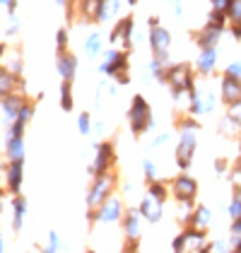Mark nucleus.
Masks as SVG:
<instances>
[{
	"label": "nucleus",
	"mask_w": 241,
	"mask_h": 253,
	"mask_svg": "<svg viewBox=\"0 0 241 253\" xmlns=\"http://www.w3.org/2000/svg\"><path fill=\"white\" fill-rule=\"evenodd\" d=\"M198 121L196 116L179 118V145H176V167L186 171L193 164V155L198 150Z\"/></svg>",
	"instance_id": "obj_1"
},
{
	"label": "nucleus",
	"mask_w": 241,
	"mask_h": 253,
	"mask_svg": "<svg viewBox=\"0 0 241 253\" xmlns=\"http://www.w3.org/2000/svg\"><path fill=\"white\" fill-rule=\"evenodd\" d=\"M166 84L171 89L174 101H181L196 89V65L188 63H176L166 68Z\"/></svg>",
	"instance_id": "obj_2"
},
{
	"label": "nucleus",
	"mask_w": 241,
	"mask_h": 253,
	"mask_svg": "<svg viewBox=\"0 0 241 253\" xmlns=\"http://www.w3.org/2000/svg\"><path fill=\"white\" fill-rule=\"evenodd\" d=\"M99 73L101 75H109L120 84H128L130 75H128V51L123 48H104L101 53V63H99Z\"/></svg>",
	"instance_id": "obj_3"
},
{
	"label": "nucleus",
	"mask_w": 241,
	"mask_h": 253,
	"mask_svg": "<svg viewBox=\"0 0 241 253\" xmlns=\"http://www.w3.org/2000/svg\"><path fill=\"white\" fill-rule=\"evenodd\" d=\"M128 123H130V130L133 135L140 137L145 133H150L155 128V116H152V109L147 104V99L142 94H135L130 101V109H128Z\"/></svg>",
	"instance_id": "obj_4"
},
{
	"label": "nucleus",
	"mask_w": 241,
	"mask_h": 253,
	"mask_svg": "<svg viewBox=\"0 0 241 253\" xmlns=\"http://www.w3.org/2000/svg\"><path fill=\"white\" fill-rule=\"evenodd\" d=\"M114 186H116V174H114V171H106V174L94 176L92 188H89V193H87V208H89V212H94L104 200L111 198Z\"/></svg>",
	"instance_id": "obj_5"
},
{
	"label": "nucleus",
	"mask_w": 241,
	"mask_h": 253,
	"mask_svg": "<svg viewBox=\"0 0 241 253\" xmlns=\"http://www.w3.org/2000/svg\"><path fill=\"white\" fill-rule=\"evenodd\" d=\"M215 104H217L215 92L196 84V89L188 94V114H191V116H196V118H198V116H205V114H212Z\"/></svg>",
	"instance_id": "obj_6"
},
{
	"label": "nucleus",
	"mask_w": 241,
	"mask_h": 253,
	"mask_svg": "<svg viewBox=\"0 0 241 253\" xmlns=\"http://www.w3.org/2000/svg\"><path fill=\"white\" fill-rule=\"evenodd\" d=\"M123 214H125V208H123V203H120V198H109V200H104L99 208L94 210V212H89L92 217V222H101V224H116L123 219Z\"/></svg>",
	"instance_id": "obj_7"
},
{
	"label": "nucleus",
	"mask_w": 241,
	"mask_h": 253,
	"mask_svg": "<svg viewBox=\"0 0 241 253\" xmlns=\"http://www.w3.org/2000/svg\"><path fill=\"white\" fill-rule=\"evenodd\" d=\"M133 32H135V20H133V15H125V17H120L116 24H114V29H111V34H109V41L116 46L120 41V48L123 51H130L133 48Z\"/></svg>",
	"instance_id": "obj_8"
},
{
	"label": "nucleus",
	"mask_w": 241,
	"mask_h": 253,
	"mask_svg": "<svg viewBox=\"0 0 241 253\" xmlns=\"http://www.w3.org/2000/svg\"><path fill=\"white\" fill-rule=\"evenodd\" d=\"M150 48H152L155 58H160L161 63L169 65V48H171V34H169V29H164L161 24L150 27Z\"/></svg>",
	"instance_id": "obj_9"
},
{
	"label": "nucleus",
	"mask_w": 241,
	"mask_h": 253,
	"mask_svg": "<svg viewBox=\"0 0 241 253\" xmlns=\"http://www.w3.org/2000/svg\"><path fill=\"white\" fill-rule=\"evenodd\" d=\"M171 193H174V198H176L179 203H191V205H193V200H196V195H198V181L191 178L188 174L176 176V178L171 181Z\"/></svg>",
	"instance_id": "obj_10"
},
{
	"label": "nucleus",
	"mask_w": 241,
	"mask_h": 253,
	"mask_svg": "<svg viewBox=\"0 0 241 253\" xmlns=\"http://www.w3.org/2000/svg\"><path fill=\"white\" fill-rule=\"evenodd\" d=\"M220 99L227 109L241 104V78H232L227 73H222L220 80Z\"/></svg>",
	"instance_id": "obj_11"
},
{
	"label": "nucleus",
	"mask_w": 241,
	"mask_h": 253,
	"mask_svg": "<svg viewBox=\"0 0 241 253\" xmlns=\"http://www.w3.org/2000/svg\"><path fill=\"white\" fill-rule=\"evenodd\" d=\"M114 164V145L111 142H97L94 145V162H92V174L99 176L111 171Z\"/></svg>",
	"instance_id": "obj_12"
},
{
	"label": "nucleus",
	"mask_w": 241,
	"mask_h": 253,
	"mask_svg": "<svg viewBox=\"0 0 241 253\" xmlns=\"http://www.w3.org/2000/svg\"><path fill=\"white\" fill-rule=\"evenodd\" d=\"M0 65H2L5 70H10L12 75H20L22 78V68H24V63H22V51L15 48V46L0 43Z\"/></svg>",
	"instance_id": "obj_13"
},
{
	"label": "nucleus",
	"mask_w": 241,
	"mask_h": 253,
	"mask_svg": "<svg viewBox=\"0 0 241 253\" xmlns=\"http://www.w3.org/2000/svg\"><path fill=\"white\" fill-rule=\"evenodd\" d=\"M22 181H24V159L7 162V164H5V183H7V191L20 195Z\"/></svg>",
	"instance_id": "obj_14"
},
{
	"label": "nucleus",
	"mask_w": 241,
	"mask_h": 253,
	"mask_svg": "<svg viewBox=\"0 0 241 253\" xmlns=\"http://www.w3.org/2000/svg\"><path fill=\"white\" fill-rule=\"evenodd\" d=\"M217 58H220V51L217 46H210V48H201L198 51V58H196V73L198 75H212L215 68H217Z\"/></svg>",
	"instance_id": "obj_15"
},
{
	"label": "nucleus",
	"mask_w": 241,
	"mask_h": 253,
	"mask_svg": "<svg viewBox=\"0 0 241 253\" xmlns=\"http://www.w3.org/2000/svg\"><path fill=\"white\" fill-rule=\"evenodd\" d=\"M27 101H29V99L24 97L22 92H12V94H7V97L0 99V111H2L5 121H7V123H12V121L17 118V114L22 111V106H24Z\"/></svg>",
	"instance_id": "obj_16"
},
{
	"label": "nucleus",
	"mask_w": 241,
	"mask_h": 253,
	"mask_svg": "<svg viewBox=\"0 0 241 253\" xmlns=\"http://www.w3.org/2000/svg\"><path fill=\"white\" fill-rule=\"evenodd\" d=\"M140 208H128L123 219H120V227L128 241H140Z\"/></svg>",
	"instance_id": "obj_17"
},
{
	"label": "nucleus",
	"mask_w": 241,
	"mask_h": 253,
	"mask_svg": "<svg viewBox=\"0 0 241 253\" xmlns=\"http://www.w3.org/2000/svg\"><path fill=\"white\" fill-rule=\"evenodd\" d=\"M56 68H58L60 80L73 82L75 75H78V56H73L68 48H65V51H58V56H56Z\"/></svg>",
	"instance_id": "obj_18"
},
{
	"label": "nucleus",
	"mask_w": 241,
	"mask_h": 253,
	"mask_svg": "<svg viewBox=\"0 0 241 253\" xmlns=\"http://www.w3.org/2000/svg\"><path fill=\"white\" fill-rule=\"evenodd\" d=\"M222 34H224V27L220 24H212V22H205V27H202L201 32L196 34V43H198V48H210V46H217L222 39Z\"/></svg>",
	"instance_id": "obj_19"
},
{
	"label": "nucleus",
	"mask_w": 241,
	"mask_h": 253,
	"mask_svg": "<svg viewBox=\"0 0 241 253\" xmlns=\"http://www.w3.org/2000/svg\"><path fill=\"white\" fill-rule=\"evenodd\" d=\"M140 214L147 219V222L157 224V222L161 219V214H164V203H160L157 198H152V195L147 193L140 203Z\"/></svg>",
	"instance_id": "obj_20"
},
{
	"label": "nucleus",
	"mask_w": 241,
	"mask_h": 253,
	"mask_svg": "<svg viewBox=\"0 0 241 253\" xmlns=\"http://www.w3.org/2000/svg\"><path fill=\"white\" fill-rule=\"evenodd\" d=\"M20 84H22L20 75H12L10 70H5V68L0 65V99L12 94V92H22Z\"/></svg>",
	"instance_id": "obj_21"
},
{
	"label": "nucleus",
	"mask_w": 241,
	"mask_h": 253,
	"mask_svg": "<svg viewBox=\"0 0 241 253\" xmlns=\"http://www.w3.org/2000/svg\"><path fill=\"white\" fill-rule=\"evenodd\" d=\"M119 12H120V0H99V10H97L94 22L104 24V22H109L111 17H116Z\"/></svg>",
	"instance_id": "obj_22"
},
{
	"label": "nucleus",
	"mask_w": 241,
	"mask_h": 253,
	"mask_svg": "<svg viewBox=\"0 0 241 253\" xmlns=\"http://www.w3.org/2000/svg\"><path fill=\"white\" fill-rule=\"evenodd\" d=\"M210 222H212V212H210V208L198 205V208H193V212H191L188 227H196V229H205V232H207Z\"/></svg>",
	"instance_id": "obj_23"
},
{
	"label": "nucleus",
	"mask_w": 241,
	"mask_h": 253,
	"mask_svg": "<svg viewBox=\"0 0 241 253\" xmlns=\"http://www.w3.org/2000/svg\"><path fill=\"white\" fill-rule=\"evenodd\" d=\"M82 51H84L87 58H97L99 53H104V37H101V32H92V34L84 39Z\"/></svg>",
	"instance_id": "obj_24"
},
{
	"label": "nucleus",
	"mask_w": 241,
	"mask_h": 253,
	"mask_svg": "<svg viewBox=\"0 0 241 253\" xmlns=\"http://www.w3.org/2000/svg\"><path fill=\"white\" fill-rule=\"evenodd\" d=\"M227 17H229V29H232L234 39L241 41V0H232V5L227 10Z\"/></svg>",
	"instance_id": "obj_25"
},
{
	"label": "nucleus",
	"mask_w": 241,
	"mask_h": 253,
	"mask_svg": "<svg viewBox=\"0 0 241 253\" xmlns=\"http://www.w3.org/2000/svg\"><path fill=\"white\" fill-rule=\"evenodd\" d=\"M5 157H7V162L24 159V137H7V142H5Z\"/></svg>",
	"instance_id": "obj_26"
},
{
	"label": "nucleus",
	"mask_w": 241,
	"mask_h": 253,
	"mask_svg": "<svg viewBox=\"0 0 241 253\" xmlns=\"http://www.w3.org/2000/svg\"><path fill=\"white\" fill-rule=\"evenodd\" d=\"M12 210H15V214H12V229L20 232L22 222H24V214H27V200H24L22 195H17V198L12 200Z\"/></svg>",
	"instance_id": "obj_27"
},
{
	"label": "nucleus",
	"mask_w": 241,
	"mask_h": 253,
	"mask_svg": "<svg viewBox=\"0 0 241 253\" xmlns=\"http://www.w3.org/2000/svg\"><path fill=\"white\" fill-rule=\"evenodd\" d=\"M60 109L63 111H73L75 109V99H73V82H65L60 84Z\"/></svg>",
	"instance_id": "obj_28"
},
{
	"label": "nucleus",
	"mask_w": 241,
	"mask_h": 253,
	"mask_svg": "<svg viewBox=\"0 0 241 253\" xmlns=\"http://www.w3.org/2000/svg\"><path fill=\"white\" fill-rule=\"evenodd\" d=\"M220 133H222V135H227V137L239 135V133H241V123L232 116V114H227V116L222 118V123H220Z\"/></svg>",
	"instance_id": "obj_29"
},
{
	"label": "nucleus",
	"mask_w": 241,
	"mask_h": 253,
	"mask_svg": "<svg viewBox=\"0 0 241 253\" xmlns=\"http://www.w3.org/2000/svg\"><path fill=\"white\" fill-rule=\"evenodd\" d=\"M166 68H169L166 63H161L160 58H152L147 73H150V78L155 80V82H166Z\"/></svg>",
	"instance_id": "obj_30"
},
{
	"label": "nucleus",
	"mask_w": 241,
	"mask_h": 253,
	"mask_svg": "<svg viewBox=\"0 0 241 253\" xmlns=\"http://www.w3.org/2000/svg\"><path fill=\"white\" fill-rule=\"evenodd\" d=\"M147 193L152 195V198H157L160 203H166V198H169V188H166L161 181H150V186H147Z\"/></svg>",
	"instance_id": "obj_31"
},
{
	"label": "nucleus",
	"mask_w": 241,
	"mask_h": 253,
	"mask_svg": "<svg viewBox=\"0 0 241 253\" xmlns=\"http://www.w3.org/2000/svg\"><path fill=\"white\" fill-rule=\"evenodd\" d=\"M229 217H232V219H241V188L239 186L234 188L232 203H229Z\"/></svg>",
	"instance_id": "obj_32"
},
{
	"label": "nucleus",
	"mask_w": 241,
	"mask_h": 253,
	"mask_svg": "<svg viewBox=\"0 0 241 253\" xmlns=\"http://www.w3.org/2000/svg\"><path fill=\"white\" fill-rule=\"evenodd\" d=\"M78 130H80L82 135H89L92 133V116H89V111H82L80 116H78Z\"/></svg>",
	"instance_id": "obj_33"
},
{
	"label": "nucleus",
	"mask_w": 241,
	"mask_h": 253,
	"mask_svg": "<svg viewBox=\"0 0 241 253\" xmlns=\"http://www.w3.org/2000/svg\"><path fill=\"white\" fill-rule=\"evenodd\" d=\"M142 171H145V178H147V183H150V181H160L157 167H155V162H152V159H145V162H142Z\"/></svg>",
	"instance_id": "obj_34"
},
{
	"label": "nucleus",
	"mask_w": 241,
	"mask_h": 253,
	"mask_svg": "<svg viewBox=\"0 0 241 253\" xmlns=\"http://www.w3.org/2000/svg\"><path fill=\"white\" fill-rule=\"evenodd\" d=\"M60 249V236L58 232H48V241H46V249H41L43 253H58Z\"/></svg>",
	"instance_id": "obj_35"
},
{
	"label": "nucleus",
	"mask_w": 241,
	"mask_h": 253,
	"mask_svg": "<svg viewBox=\"0 0 241 253\" xmlns=\"http://www.w3.org/2000/svg\"><path fill=\"white\" fill-rule=\"evenodd\" d=\"M56 48H58V51H65V48H68V29H65V27H60L58 32H56Z\"/></svg>",
	"instance_id": "obj_36"
},
{
	"label": "nucleus",
	"mask_w": 241,
	"mask_h": 253,
	"mask_svg": "<svg viewBox=\"0 0 241 253\" xmlns=\"http://www.w3.org/2000/svg\"><path fill=\"white\" fill-rule=\"evenodd\" d=\"M210 246H212V253H232L229 239H227V241H224V239H220V241H210Z\"/></svg>",
	"instance_id": "obj_37"
},
{
	"label": "nucleus",
	"mask_w": 241,
	"mask_h": 253,
	"mask_svg": "<svg viewBox=\"0 0 241 253\" xmlns=\"http://www.w3.org/2000/svg\"><path fill=\"white\" fill-rule=\"evenodd\" d=\"M224 73L232 75V78H241V60H232V63L224 68Z\"/></svg>",
	"instance_id": "obj_38"
},
{
	"label": "nucleus",
	"mask_w": 241,
	"mask_h": 253,
	"mask_svg": "<svg viewBox=\"0 0 241 253\" xmlns=\"http://www.w3.org/2000/svg\"><path fill=\"white\" fill-rule=\"evenodd\" d=\"M210 5H212V10L227 12V10H229V5H232V0H210Z\"/></svg>",
	"instance_id": "obj_39"
},
{
	"label": "nucleus",
	"mask_w": 241,
	"mask_h": 253,
	"mask_svg": "<svg viewBox=\"0 0 241 253\" xmlns=\"http://www.w3.org/2000/svg\"><path fill=\"white\" fill-rule=\"evenodd\" d=\"M229 244H232V253H241V234H232Z\"/></svg>",
	"instance_id": "obj_40"
},
{
	"label": "nucleus",
	"mask_w": 241,
	"mask_h": 253,
	"mask_svg": "<svg viewBox=\"0 0 241 253\" xmlns=\"http://www.w3.org/2000/svg\"><path fill=\"white\" fill-rule=\"evenodd\" d=\"M164 142H169V133H160V135L155 137V142H152V147H160Z\"/></svg>",
	"instance_id": "obj_41"
},
{
	"label": "nucleus",
	"mask_w": 241,
	"mask_h": 253,
	"mask_svg": "<svg viewBox=\"0 0 241 253\" xmlns=\"http://www.w3.org/2000/svg\"><path fill=\"white\" fill-rule=\"evenodd\" d=\"M171 5H174V12H176V17H181L183 15V2L181 0H169Z\"/></svg>",
	"instance_id": "obj_42"
},
{
	"label": "nucleus",
	"mask_w": 241,
	"mask_h": 253,
	"mask_svg": "<svg viewBox=\"0 0 241 253\" xmlns=\"http://www.w3.org/2000/svg\"><path fill=\"white\" fill-rule=\"evenodd\" d=\"M215 171H217V174H224V171H227V162H224V159H217V162H215Z\"/></svg>",
	"instance_id": "obj_43"
},
{
	"label": "nucleus",
	"mask_w": 241,
	"mask_h": 253,
	"mask_svg": "<svg viewBox=\"0 0 241 253\" xmlns=\"http://www.w3.org/2000/svg\"><path fill=\"white\" fill-rule=\"evenodd\" d=\"M232 234H241V219H234V224H232Z\"/></svg>",
	"instance_id": "obj_44"
},
{
	"label": "nucleus",
	"mask_w": 241,
	"mask_h": 253,
	"mask_svg": "<svg viewBox=\"0 0 241 253\" xmlns=\"http://www.w3.org/2000/svg\"><path fill=\"white\" fill-rule=\"evenodd\" d=\"M147 24H150V27H157V24H160V17H155V15H152V17L147 20Z\"/></svg>",
	"instance_id": "obj_45"
},
{
	"label": "nucleus",
	"mask_w": 241,
	"mask_h": 253,
	"mask_svg": "<svg viewBox=\"0 0 241 253\" xmlns=\"http://www.w3.org/2000/svg\"><path fill=\"white\" fill-rule=\"evenodd\" d=\"M2 208H5V193L0 191V212H2Z\"/></svg>",
	"instance_id": "obj_46"
},
{
	"label": "nucleus",
	"mask_w": 241,
	"mask_h": 253,
	"mask_svg": "<svg viewBox=\"0 0 241 253\" xmlns=\"http://www.w3.org/2000/svg\"><path fill=\"white\" fill-rule=\"evenodd\" d=\"M56 5H58V7H65V5H68V0H56Z\"/></svg>",
	"instance_id": "obj_47"
},
{
	"label": "nucleus",
	"mask_w": 241,
	"mask_h": 253,
	"mask_svg": "<svg viewBox=\"0 0 241 253\" xmlns=\"http://www.w3.org/2000/svg\"><path fill=\"white\" fill-rule=\"evenodd\" d=\"M10 2H12V0H0V5H5V7H7Z\"/></svg>",
	"instance_id": "obj_48"
},
{
	"label": "nucleus",
	"mask_w": 241,
	"mask_h": 253,
	"mask_svg": "<svg viewBox=\"0 0 241 253\" xmlns=\"http://www.w3.org/2000/svg\"><path fill=\"white\" fill-rule=\"evenodd\" d=\"M128 5H138V0H128Z\"/></svg>",
	"instance_id": "obj_49"
},
{
	"label": "nucleus",
	"mask_w": 241,
	"mask_h": 253,
	"mask_svg": "<svg viewBox=\"0 0 241 253\" xmlns=\"http://www.w3.org/2000/svg\"><path fill=\"white\" fill-rule=\"evenodd\" d=\"M2 251H5V249H2V241H0V253H2Z\"/></svg>",
	"instance_id": "obj_50"
},
{
	"label": "nucleus",
	"mask_w": 241,
	"mask_h": 253,
	"mask_svg": "<svg viewBox=\"0 0 241 253\" xmlns=\"http://www.w3.org/2000/svg\"><path fill=\"white\" fill-rule=\"evenodd\" d=\"M239 155H241V140H239Z\"/></svg>",
	"instance_id": "obj_51"
},
{
	"label": "nucleus",
	"mask_w": 241,
	"mask_h": 253,
	"mask_svg": "<svg viewBox=\"0 0 241 253\" xmlns=\"http://www.w3.org/2000/svg\"><path fill=\"white\" fill-rule=\"evenodd\" d=\"M87 253H94V251H87Z\"/></svg>",
	"instance_id": "obj_52"
}]
</instances>
